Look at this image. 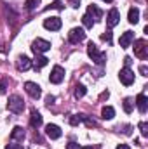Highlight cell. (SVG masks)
<instances>
[{"mask_svg":"<svg viewBox=\"0 0 148 149\" xmlns=\"http://www.w3.org/2000/svg\"><path fill=\"white\" fill-rule=\"evenodd\" d=\"M80 2L82 0H68V5H72L73 9H77V7H80Z\"/></svg>","mask_w":148,"mask_h":149,"instance_id":"cell-29","label":"cell"},{"mask_svg":"<svg viewBox=\"0 0 148 149\" xmlns=\"http://www.w3.org/2000/svg\"><path fill=\"white\" fill-rule=\"evenodd\" d=\"M5 149H23L19 144H16V142H12V144H7L5 146Z\"/></svg>","mask_w":148,"mask_h":149,"instance_id":"cell-30","label":"cell"},{"mask_svg":"<svg viewBox=\"0 0 148 149\" xmlns=\"http://www.w3.org/2000/svg\"><path fill=\"white\" fill-rule=\"evenodd\" d=\"M101 38H103L105 42H108V43H110V42H111V31H110V30H108V31H105V33L101 35Z\"/></svg>","mask_w":148,"mask_h":149,"instance_id":"cell-27","label":"cell"},{"mask_svg":"<svg viewBox=\"0 0 148 149\" xmlns=\"http://www.w3.org/2000/svg\"><path fill=\"white\" fill-rule=\"evenodd\" d=\"M118 21H120V12H118V9L113 7V9H110V12L106 16V24H108V28H113L118 24Z\"/></svg>","mask_w":148,"mask_h":149,"instance_id":"cell-10","label":"cell"},{"mask_svg":"<svg viewBox=\"0 0 148 149\" xmlns=\"http://www.w3.org/2000/svg\"><path fill=\"white\" fill-rule=\"evenodd\" d=\"M103 2H106V3H111V2H113V0H103Z\"/></svg>","mask_w":148,"mask_h":149,"instance_id":"cell-38","label":"cell"},{"mask_svg":"<svg viewBox=\"0 0 148 149\" xmlns=\"http://www.w3.org/2000/svg\"><path fill=\"white\" fill-rule=\"evenodd\" d=\"M132 109H134V99H131V97L124 99V111L125 113H132Z\"/></svg>","mask_w":148,"mask_h":149,"instance_id":"cell-22","label":"cell"},{"mask_svg":"<svg viewBox=\"0 0 148 149\" xmlns=\"http://www.w3.org/2000/svg\"><path fill=\"white\" fill-rule=\"evenodd\" d=\"M7 108H9V111L11 113H16V114H19V113L25 109V101H23V97H19V95H11L9 97V102H7Z\"/></svg>","mask_w":148,"mask_h":149,"instance_id":"cell-2","label":"cell"},{"mask_svg":"<svg viewBox=\"0 0 148 149\" xmlns=\"http://www.w3.org/2000/svg\"><path fill=\"white\" fill-rule=\"evenodd\" d=\"M61 17H47L44 21V28L45 30H51V31H58L61 28Z\"/></svg>","mask_w":148,"mask_h":149,"instance_id":"cell-9","label":"cell"},{"mask_svg":"<svg viewBox=\"0 0 148 149\" xmlns=\"http://www.w3.org/2000/svg\"><path fill=\"white\" fill-rule=\"evenodd\" d=\"M45 104H47V106L54 104V95H47V97H45Z\"/></svg>","mask_w":148,"mask_h":149,"instance_id":"cell-32","label":"cell"},{"mask_svg":"<svg viewBox=\"0 0 148 149\" xmlns=\"http://www.w3.org/2000/svg\"><path fill=\"white\" fill-rule=\"evenodd\" d=\"M132 42H134V33H132V31H124L122 37H120V40H118V43H120L122 49H127Z\"/></svg>","mask_w":148,"mask_h":149,"instance_id":"cell-12","label":"cell"},{"mask_svg":"<svg viewBox=\"0 0 148 149\" xmlns=\"http://www.w3.org/2000/svg\"><path fill=\"white\" fill-rule=\"evenodd\" d=\"M124 63H125V66H129V64H131V57H125Z\"/></svg>","mask_w":148,"mask_h":149,"instance_id":"cell-36","label":"cell"},{"mask_svg":"<svg viewBox=\"0 0 148 149\" xmlns=\"http://www.w3.org/2000/svg\"><path fill=\"white\" fill-rule=\"evenodd\" d=\"M38 3H40V0H26L25 7H26V10H33V9H37Z\"/></svg>","mask_w":148,"mask_h":149,"instance_id":"cell-24","label":"cell"},{"mask_svg":"<svg viewBox=\"0 0 148 149\" xmlns=\"http://www.w3.org/2000/svg\"><path fill=\"white\" fill-rule=\"evenodd\" d=\"M115 116V109L111 108V106H105L103 109H101V118L103 120H111Z\"/></svg>","mask_w":148,"mask_h":149,"instance_id":"cell-20","label":"cell"},{"mask_svg":"<svg viewBox=\"0 0 148 149\" xmlns=\"http://www.w3.org/2000/svg\"><path fill=\"white\" fill-rule=\"evenodd\" d=\"M118 78H120V81L124 83V85H132L134 83V71L129 68V66H125V68H122L120 70V73H118Z\"/></svg>","mask_w":148,"mask_h":149,"instance_id":"cell-4","label":"cell"},{"mask_svg":"<svg viewBox=\"0 0 148 149\" xmlns=\"http://www.w3.org/2000/svg\"><path fill=\"white\" fill-rule=\"evenodd\" d=\"M87 54H89V57H91L96 64H99V66H103V64L106 63V54H105V52H101V50H99L92 42L87 45Z\"/></svg>","mask_w":148,"mask_h":149,"instance_id":"cell-1","label":"cell"},{"mask_svg":"<svg viewBox=\"0 0 148 149\" xmlns=\"http://www.w3.org/2000/svg\"><path fill=\"white\" fill-rule=\"evenodd\" d=\"M51 7H52V9H58V10H61V9H63V2L56 0V2H52V3H51Z\"/></svg>","mask_w":148,"mask_h":149,"instance_id":"cell-28","label":"cell"},{"mask_svg":"<svg viewBox=\"0 0 148 149\" xmlns=\"http://www.w3.org/2000/svg\"><path fill=\"white\" fill-rule=\"evenodd\" d=\"M49 49H51V42L42 40V38H37V40L32 43V50H33L35 54H44V52H47Z\"/></svg>","mask_w":148,"mask_h":149,"instance_id":"cell-5","label":"cell"},{"mask_svg":"<svg viewBox=\"0 0 148 149\" xmlns=\"http://www.w3.org/2000/svg\"><path fill=\"white\" fill-rule=\"evenodd\" d=\"M140 130H141V135H143V137H148V125L145 121L140 123Z\"/></svg>","mask_w":148,"mask_h":149,"instance_id":"cell-25","label":"cell"},{"mask_svg":"<svg viewBox=\"0 0 148 149\" xmlns=\"http://www.w3.org/2000/svg\"><path fill=\"white\" fill-rule=\"evenodd\" d=\"M80 121H82V120H80V114H73V116H70V123H72V125H78V123H80Z\"/></svg>","mask_w":148,"mask_h":149,"instance_id":"cell-26","label":"cell"},{"mask_svg":"<svg viewBox=\"0 0 148 149\" xmlns=\"http://www.w3.org/2000/svg\"><path fill=\"white\" fill-rule=\"evenodd\" d=\"M82 23H84L85 28H92V26H94V19H92L89 14H84V16H82Z\"/></svg>","mask_w":148,"mask_h":149,"instance_id":"cell-23","label":"cell"},{"mask_svg":"<svg viewBox=\"0 0 148 149\" xmlns=\"http://www.w3.org/2000/svg\"><path fill=\"white\" fill-rule=\"evenodd\" d=\"M66 149H80V146H78L77 142H68V144H66Z\"/></svg>","mask_w":148,"mask_h":149,"instance_id":"cell-31","label":"cell"},{"mask_svg":"<svg viewBox=\"0 0 148 149\" xmlns=\"http://www.w3.org/2000/svg\"><path fill=\"white\" fill-rule=\"evenodd\" d=\"M47 63H49V59H47L45 56H42V54H35V59H33V68H35V70L44 68Z\"/></svg>","mask_w":148,"mask_h":149,"instance_id":"cell-17","label":"cell"},{"mask_svg":"<svg viewBox=\"0 0 148 149\" xmlns=\"http://www.w3.org/2000/svg\"><path fill=\"white\" fill-rule=\"evenodd\" d=\"M30 125L33 127V128H38V127H42V114L38 111H32V114H30Z\"/></svg>","mask_w":148,"mask_h":149,"instance_id":"cell-16","label":"cell"},{"mask_svg":"<svg viewBox=\"0 0 148 149\" xmlns=\"http://www.w3.org/2000/svg\"><path fill=\"white\" fill-rule=\"evenodd\" d=\"M84 38H85V31H84L82 28H73V30H70V33H68L70 43H80Z\"/></svg>","mask_w":148,"mask_h":149,"instance_id":"cell-8","label":"cell"},{"mask_svg":"<svg viewBox=\"0 0 148 149\" xmlns=\"http://www.w3.org/2000/svg\"><path fill=\"white\" fill-rule=\"evenodd\" d=\"M7 92V88H5V81H0V95H4Z\"/></svg>","mask_w":148,"mask_h":149,"instance_id":"cell-34","label":"cell"},{"mask_svg":"<svg viewBox=\"0 0 148 149\" xmlns=\"http://www.w3.org/2000/svg\"><path fill=\"white\" fill-rule=\"evenodd\" d=\"M65 80V70L61 68V66H54L52 68V71H51V76H49V81L51 83H61Z\"/></svg>","mask_w":148,"mask_h":149,"instance_id":"cell-6","label":"cell"},{"mask_svg":"<svg viewBox=\"0 0 148 149\" xmlns=\"http://www.w3.org/2000/svg\"><path fill=\"white\" fill-rule=\"evenodd\" d=\"M127 19H129L131 24H136V23L140 21V9H138V7H131V9H129V16H127Z\"/></svg>","mask_w":148,"mask_h":149,"instance_id":"cell-18","label":"cell"},{"mask_svg":"<svg viewBox=\"0 0 148 149\" xmlns=\"http://www.w3.org/2000/svg\"><path fill=\"white\" fill-rule=\"evenodd\" d=\"M148 54V47H147V40L145 38H140L134 42V56L140 57V59H147Z\"/></svg>","mask_w":148,"mask_h":149,"instance_id":"cell-3","label":"cell"},{"mask_svg":"<svg viewBox=\"0 0 148 149\" xmlns=\"http://www.w3.org/2000/svg\"><path fill=\"white\" fill-rule=\"evenodd\" d=\"M45 134H47V137H49V139L56 141V139H59V137H61V128H59L58 125L49 123V125L45 127Z\"/></svg>","mask_w":148,"mask_h":149,"instance_id":"cell-11","label":"cell"},{"mask_svg":"<svg viewBox=\"0 0 148 149\" xmlns=\"http://www.w3.org/2000/svg\"><path fill=\"white\" fill-rule=\"evenodd\" d=\"M117 149H129V146H127V144H118Z\"/></svg>","mask_w":148,"mask_h":149,"instance_id":"cell-35","label":"cell"},{"mask_svg":"<svg viewBox=\"0 0 148 149\" xmlns=\"http://www.w3.org/2000/svg\"><path fill=\"white\" fill-rule=\"evenodd\" d=\"M25 90H26V94H28L30 97H33V99H38V97L42 95L40 85L33 83V81H26V83H25Z\"/></svg>","mask_w":148,"mask_h":149,"instance_id":"cell-7","label":"cell"},{"mask_svg":"<svg viewBox=\"0 0 148 149\" xmlns=\"http://www.w3.org/2000/svg\"><path fill=\"white\" fill-rule=\"evenodd\" d=\"M11 139L12 141H23L25 139V130L21 127H14L12 132H11Z\"/></svg>","mask_w":148,"mask_h":149,"instance_id":"cell-19","label":"cell"},{"mask_svg":"<svg viewBox=\"0 0 148 149\" xmlns=\"http://www.w3.org/2000/svg\"><path fill=\"white\" fill-rule=\"evenodd\" d=\"M16 66H18V70H19V71H26V70H30V68H32V61H30L26 56H19V57H18Z\"/></svg>","mask_w":148,"mask_h":149,"instance_id":"cell-15","label":"cell"},{"mask_svg":"<svg viewBox=\"0 0 148 149\" xmlns=\"http://www.w3.org/2000/svg\"><path fill=\"white\" fill-rule=\"evenodd\" d=\"M140 73L143 74V76H148V68L143 64V66H140Z\"/></svg>","mask_w":148,"mask_h":149,"instance_id":"cell-33","label":"cell"},{"mask_svg":"<svg viewBox=\"0 0 148 149\" xmlns=\"http://www.w3.org/2000/svg\"><path fill=\"white\" fill-rule=\"evenodd\" d=\"M136 106H138V111L141 113V114H145L148 109V99H147V95L145 94H140L138 97H136Z\"/></svg>","mask_w":148,"mask_h":149,"instance_id":"cell-13","label":"cell"},{"mask_svg":"<svg viewBox=\"0 0 148 149\" xmlns=\"http://www.w3.org/2000/svg\"><path fill=\"white\" fill-rule=\"evenodd\" d=\"M80 149H92L91 146H84V148H80Z\"/></svg>","mask_w":148,"mask_h":149,"instance_id":"cell-37","label":"cell"},{"mask_svg":"<svg viewBox=\"0 0 148 149\" xmlns=\"http://www.w3.org/2000/svg\"><path fill=\"white\" fill-rule=\"evenodd\" d=\"M85 92H87V88H85L84 85H75L73 95L77 97V99H80V97H84V95H85Z\"/></svg>","mask_w":148,"mask_h":149,"instance_id":"cell-21","label":"cell"},{"mask_svg":"<svg viewBox=\"0 0 148 149\" xmlns=\"http://www.w3.org/2000/svg\"><path fill=\"white\" fill-rule=\"evenodd\" d=\"M87 14L94 19V23H96L98 19H101V17H103V10H101L98 5H94V3H91V5L87 7Z\"/></svg>","mask_w":148,"mask_h":149,"instance_id":"cell-14","label":"cell"}]
</instances>
